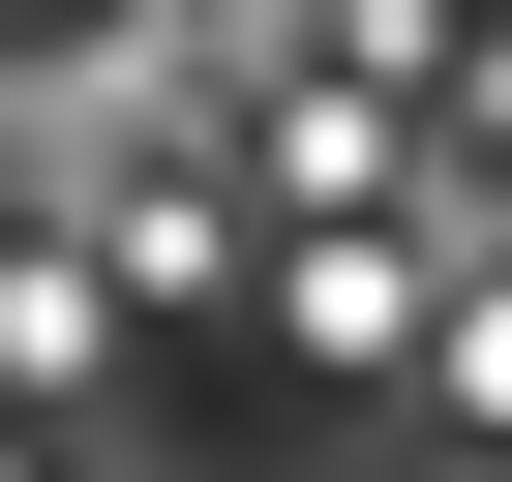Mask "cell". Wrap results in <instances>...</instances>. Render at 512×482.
<instances>
[{
	"mask_svg": "<svg viewBox=\"0 0 512 482\" xmlns=\"http://www.w3.org/2000/svg\"><path fill=\"white\" fill-rule=\"evenodd\" d=\"M392 362H422V392H452V422H482V452H512V272H452V302H422V332H392Z\"/></svg>",
	"mask_w": 512,
	"mask_h": 482,
	"instance_id": "obj_1",
	"label": "cell"
}]
</instances>
